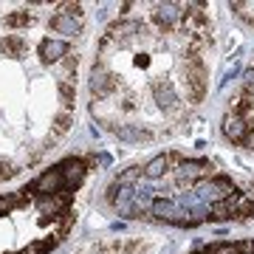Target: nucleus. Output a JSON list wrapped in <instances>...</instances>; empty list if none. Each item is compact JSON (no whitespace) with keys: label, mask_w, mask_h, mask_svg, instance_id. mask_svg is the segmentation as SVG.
<instances>
[{"label":"nucleus","mask_w":254,"mask_h":254,"mask_svg":"<svg viewBox=\"0 0 254 254\" xmlns=\"http://www.w3.org/2000/svg\"><path fill=\"white\" fill-rule=\"evenodd\" d=\"M187 85H190V99L200 102L203 93H206V71H203V63H200L198 54L187 57Z\"/></svg>","instance_id":"obj_1"},{"label":"nucleus","mask_w":254,"mask_h":254,"mask_svg":"<svg viewBox=\"0 0 254 254\" xmlns=\"http://www.w3.org/2000/svg\"><path fill=\"white\" fill-rule=\"evenodd\" d=\"M200 178H212V164L209 161H181L175 167V181H178V187H192Z\"/></svg>","instance_id":"obj_2"},{"label":"nucleus","mask_w":254,"mask_h":254,"mask_svg":"<svg viewBox=\"0 0 254 254\" xmlns=\"http://www.w3.org/2000/svg\"><path fill=\"white\" fill-rule=\"evenodd\" d=\"M116 91V76L105 68V65H93L91 71V93L93 99H105Z\"/></svg>","instance_id":"obj_3"},{"label":"nucleus","mask_w":254,"mask_h":254,"mask_svg":"<svg viewBox=\"0 0 254 254\" xmlns=\"http://www.w3.org/2000/svg\"><path fill=\"white\" fill-rule=\"evenodd\" d=\"M181 17H184V11H178L175 3H158L153 9V23L158 28H164V31H173L181 23Z\"/></svg>","instance_id":"obj_4"},{"label":"nucleus","mask_w":254,"mask_h":254,"mask_svg":"<svg viewBox=\"0 0 254 254\" xmlns=\"http://www.w3.org/2000/svg\"><path fill=\"white\" fill-rule=\"evenodd\" d=\"M31 190L40 192L43 198H46V195H57V192H63V190H65L63 173H60L57 167H54V170H46V173H43V175L34 181V187H31Z\"/></svg>","instance_id":"obj_5"},{"label":"nucleus","mask_w":254,"mask_h":254,"mask_svg":"<svg viewBox=\"0 0 254 254\" xmlns=\"http://www.w3.org/2000/svg\"><path fill=\"white\" fill-rule=\"evenodd\" d=\"M223 133H226V138H232L235 144H243L246 136H249V125L243 122V116H240V113L229 110L226 116H223Z\"/></svg>","instance_id":"obj_6"},{"label":"nucleus","mask_w":254,"mask_h":254,"mask_svg":"<svg viewBox=\"0 0 254 254\" xmlns=\"http://www.w3.org/2000/svg\"><path fill=\"white\" fill-rule=\"evenodd\" d=\"M60 173H63V181H65V187H79L82 184V178H85V161L82 158H68V161H63L60 167H57Z\"/></svg>","instance_id":"obj_7"},{"label":"nucleus","mask_w":254,"mask_h":254,"mask_svg":"<svg viewBox=\"0 0 254 254\" xmlns=\"http://www.w3.org/2000/svg\"><path fill=\"white\" fill-rule=\"evenodd\" d=\"M153 93H155L158 108H164V110H181V99L175 96V91H173V85H170V82H155Z\"/></svg>","instance_id":"obj_8"},{"label":"nucleus","mask_w":254,"mask_h":254,"mask_svg":"<svg viewBox=\"0 0 254 254\" xmlns=\"http://www.w3.org/2000/svg\"><path fill=\"white\" fill-rule=\"evenodd\" d=\"M40 57H43V63H63L68 57V43L65 40H43L40 43Z\"/></svg>","instance_id":"obj_9"},{"label":"nucleus","mask_w":254,"mask_h":254,"mask_svg":"<svg viewBox=\"0 0 254 254\" xmlns=\"http://www.w3.org/2000/svg\"><path fill=\"white\" fill-rule=\"evenodd\" d=\"M68 192H57V195H46V198H40V212L43 215H63V209L68 206Z\"/></svg>","instance_id":"obj_10"},{"label":"nucleus","mask_w":254,"mask_h":254,"mask_svg":"<svg viewBox=\"0 0 254 254\" xmlns=\"http://www.w3.org/2000/svg\"><path fill=\"white\" fill-rule=\"evenodd\" d=\"M203 195H209V198L218 203V200H226V198H232V195H237V190L226 181V178H215L212 184L203 187Z\"/></svg>","instance_id":"obj_11"},{"label":"nucleus","mask_w":254,"mask_h":254,"mask_svg":"<svg viewBox=\"0 0 254 254\" xmlns=\"http://www.w3.org/2000/svg\"><path fill=\"white\" fill-rule=\"evenodd\" d=\"M153 215H155V218H161V220H170V223H178V220H181L178 215H184V212L175 206L170 198H167V200L158 198V200H153Z\"/></svg>","instance_id":"obj_12"},{"label":"nucleus","mask_w":254,"mask_h":254,"mask_svg":"<svg viewBox=\"0 0 254 254\" xmlns=\"http://www.w3.org/2000/svg\"><path fill=\"white\" fill-rule=\"evenodd\" d=\"M51 28L54 31H60V34H65V37H73V34H79V28H82V20H76V17H71V14H57L54 20H51Z\"/></svg>","instance_id":"obj_13"},{"label":"nucleus","mask_w":254,"mask_h":254,"mask_svg":"<svg viewBox=\"0 0 254 254\" xmlns=\"http://www.w3.org/2000/svg\"><path fill=\"white\" fill-rule=\"evenodd\" d=\"M173 161L181 164V158H178V155H155L153 161L144 167V175H147V178H161V175L170 170V164H173Z\"/></svg>","instance_id":"obj_14"},{"label":"nucleus","mask_w":254,"mask_h":254,"mask_svg":"<svg viewBox=\"0 0 254 254\" xmlns=\"http://www.w3.org/2000/svg\"><path fill=\"white\" fill-rule=\"evenodd\" d=\"M113 133H116L122 141H147V138H153L150 130H141V127H136V125H116Z\"/></svg>","instance_id":"obj_15"},{"label":"nucleus","mask_w":254,"mask_h":254,"mask_svg":"<svg viewBox=\"0 0 254 254\" xmlns=\"http://www.w3.org/2000/svg\"><path fill=\"white\" fill-rule=\"evenodd\" d=\"M235 200H237V195H232V198H226V200H218V203H212V209H209V218H212V220L235 218Z\"/></svg>","instance_id":"obj_16"},{"label":"nucleus","mask_w":254,"mask_h":254,"mask_svg":"<svg viewBox=\"0 0 254 254\" xmlns=\"http://www.w3.org/2000/svg\"><path fill=\"white\" fill-rule=\"evenodd\" d=\"M0 51H3L6 57H23L26 43H23V37L11 34V37H6V40H0Z\"/></svg>","instance_id":"obj_17"},{"label":"nucleus","mask_w":254,"mask_h":254,"mask_svg":"<svg viewBox=\"0 0 254 254\" xmlns=\"http://www.w3.org/2000/svg\"><path fill=\"white\" fill-rule=\"evenodd\" d=\"M26 192L28 190H20L17 195H6V198H0V212H11V209H17L26 203Z\"/></svg>","instance_id":"obj_18"},{"label":"nucleus","mask_w":254,"mask_h":254,"mask_svg":"<svg viewBox=\"0 0 254 254\" xmlns=\"http://www.w3.org/2000/svg\"><path fill=\"white\" fill-rule=\"evenodd\" d=\"M254 215V198H243L237 195L235 200V218H252Z\"/></svg>","instance_id":"obj_19"},{"label":"nucleus","mask_w":254,"mask_h":254,"mask_svg":"<svg viewBox=\"0 0 254 254\" xmlns=\"http://www.w3.org/2000/svg\"><path fill=\"white\" fill-rule=\"evenodd\" d=\"M138 175H141V170H138V167H130V170H125V173L119 175V178H116V184H113V187H119V190H125V187H130V184L136 181Z\"/></svg>","instance_id":"obj_20"},{"label":"nucleus","mask_w":254,"mask_h":254,"mask_svg":"<svg viewBox=\"0 0 254 254\" xmlns=\"http://www.w3.org/2000/svg\"><path fill=\"white\" fill-rule=\"evenodd\" d=\"M71 125H73V116L68 113V110H60V113L54 116V133H65Z\"/></svg>","instance_id":"obj_21"},{"label":"nucleus","mask_w":254,"mask_h":254,"mask_svg":"<svg viewBox=\"0 0 254 254\" xmlns=\"http://www.w3.org/2000/svg\"><path fill=\"white\" fill-rule=\"evenodd\" d=\"M57 246V240H40V243H31V246H26L20 254H46V252H51Z\"/></svg>","instance_id":"obj_22"},{"label":"nucleus","mask_w":254,"mask_h":254,"mask_svg":"<svg viewBox=\"0 0 254 254\" xmlns=\"http://www.w3.org/2000/svg\"><path fill=\"white\" fill-rule=\"evenodd\" d=\"M28 23H31L28 11H14V14L6 17V26H9V28H20V26H28Z\"/></svg>","instance_id":"obj_23"},{"label":"nucleus","mask_w":254,"mask_h":254,"mask_svg":"<svg viewBox=\"0 0 254 254\" xmlns=\"http://www.w3.org/2000/svg\"><path fill=\"white\" fill-rule=\"evenodd\" d=\"M11 175H17V167H14L9 158H0V181H3V178H11Z\"/></svg>","instance_id":"obj_24"},{"label":"nucleus","mask_w":254,"mask_h":254,"mask_svg":"<svg viewBox=\"0 0 254 254\" xmlns=\"http://www.w3.org/2000/svg\"><path fill=\"white\" fill-rule=\"evenodd\" d=\"M57 91H60V99H63L65 105H71V102H73V88H71V82H60V88H57Z\"/></svg>","instance_id":"obj_25"},{"label":"nucleus","mask_w":254,"mask_h":254,"mask_svg":"<svg viewBox=\"0 0 254 254\" xmlns=\"http://www.w3.org/2000/svg\"><path fill=\"white\" fill-rule=\"evenodd\" d=\"M63 73H65V76H68V73H76V57H73V54H68L63 60Z\"/></svg>","instance_id":"obj_26"},{"label":"nucleus","mask_w":254,"mask_h":254,"mask_svg":"<svg viewBox=\"0 0 254 254\" xmlns=\"http://www.w3.org/2000/svg\"><path fill=\"white\" fill-rule=\"evenodd\" d=\"M133 65H136V68H147V65H150V60H147V54H138L136 60H133Z\"/></svg>","instance_id":"obj_27"},{"label":"nucleus","mask_w":254,"mask_h":254,"mask_svg":"<svg viewBox=\"0 0 254 254\" xmlns=\"http://www.w3.org/2000/svg\"><path fill=\"white\" fill-rule=\"evenodd\" d=\"M141 249H144V246L138 243V240H133V243H130V246L125 249V254H136V252H141Z\"/></svg>","instance_id":"obj_28"},{"label":"nucleus","mask_w":254,"mask_h":254,"mask_svg":"<svg viewBox=\"0 0 254 254\" xmlns=\"http://www.w3.org/2000/svg\"><path fill=\"white\" fill-rule=\"evenodd\" d=\"M243 144H249V147L254 150V133H249V136H246V141H243Z\"/></svg>","instance_id":"obj_29"},{"label":"nucleus","mask_w":254,"mask_h":254,"mask_svg":"<svg viewBox=\"0 0 254 254\" xmlns=\"http://www.w3.org/2000/svg\"><path fill=\"white\" fill-rule=\"evenodd\" d=\"M96 254H108V252H96Z\"/></svg>","instance_id":"obj_30"}]
</instances>
